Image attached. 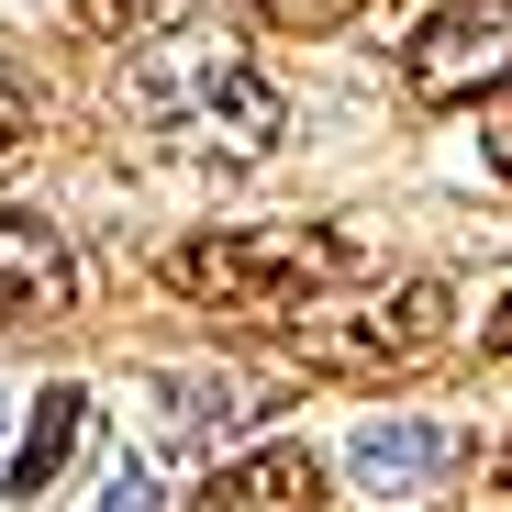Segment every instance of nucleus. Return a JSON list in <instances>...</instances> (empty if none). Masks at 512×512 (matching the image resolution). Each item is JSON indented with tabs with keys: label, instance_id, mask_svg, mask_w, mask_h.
<instances>
[{
	"label": "nucleus",
	"instance_id": "13",
	"mask_svg": "<svg viewBox=\"0 0 512 512\" xmlns=\"http://www.w3.org/2000/svg\"><path fill=\"white\" fill-rule=\"evenodd\" d=\"M479 346H490V357H512V301L490 312V334H479Z\"/></svg>",
	"mask_w": 512,
	"mask_h": 512
},
{
	"label": "nucleus",
	"instance_id": "12",
	"mask_svg": "<svg viewBox=\"0 0 512 512\" xmlns=\"http://www.w3.org/2000/svg\"><path fill=\"white\" fill-rule=\"evenodd\" d=\"M23 145H34V101L12 90V78H0V156H23Z\"/></svg>",
	"mask_w": 512,
	"mask_h": 512
},
{
	"label": "nucleus",
	"instance_id": "8",
	"mask_svg": "<svg viewBox=\"0 0 512 512\" xmlns=\"http://www.w3.org/2000/svg\"><path fill=\"white\" fill-rule=\"evenodd\" d=\"M78 423H90V390H34V423H23V457H12V501H45L78 457Z\"/></svg>",
	"mask_w": 512,
	"mask_h": 512
},
{
	"label": "nucleus",
	"instance_id": "10",
	"mask_svg": "<svg viewBox=\"0 0 512 512\" xmlns=\"http://www.w3.org/2000/svg\"><path fill=\"white\" fill-rule=\"evenodd\" d=\"M245 12L268 23V34H334V23H357L368 0H245Z\"/></svg>",
	"mask_w": 512,
	"mask_h": 512
},
{
	"label": "nucleus",
	"instance_id": "11",
	"mask_svg": "<svg viewBox=\"0 0 512 512\" xmlns=\"http://www.w3.org/2000/svg\"><path fill=\"white\" fill-rule=\"evenodd\" d=\"M90 512H156V468H145V457H123V468L101 479V501H90Z\"/></svg>",
	"mask_w": 512,
	"mask_h": 512
},
{
	"label": "nucleus",
	"instance_id": "2",
	"mask_svg": "<svg viewBox=\"0 0 512 512\" xmlns=\"http://www.w3.org/2000/svg\"><path fill=\"white\" fill-rule=\"evenodd\" d=\"M357 268H368L357 234H323V223H223V234L167 245V290L201 312H290Z\"/></svg>",
	"mask_w": 512,
	"mask_h": 512
},
{
	"label": "nucleus",
	"instance_id": "4",
	"mask_svg": "<svg viewBox=\"0 0 512 512\" xmlns=\"http://www.w3.org/2000/svg\"><path fill=\"white\" fill-rule=\"evenodd\" d=\"M501 78H512V12H501V0H457V12H435L401 45V90L423 112H457V101L501 90Z\"/></svg>",
	"mask_w": 512,
	"mask_h": 512
},
{
	"label": "nucleus",
	"instance_id": "3",
	"mask_svg": "<svg viewBox=\"0 0 512 512\" xmlns=\"http://www.w3.org/2000/svg\"><path fill=\"white\" fill-rule=\"evenodd\" d=\"M446 334V279H401L390 301H368V312H301V323H279V357L301 368V379H390V368H412L423 346Z\"/></svg>",
	"mask_w": 512,
	"mask_h": 512
},
{
	"label": "nucleus",
	"instance_id": "5",
	"mask_svg": "<svg viewBox=\"0 0 512 512\" xmlns=\"http://www.w3.org/2000/svg\"><path fill=\"white\" fill-rule=\"evenodd\" d=\"M78 312V256L45 212H0V334H45Z\"/></svg>",
	"mask_w": 512,
	"mask_h": 512
},
{
	"label": "nucleus",
	"instance_id": "15",
	"mask_svg": "<svg viewBox=\"0 0 512 512\" xmlns=\"http://www.w3.org/2000/svg\"><path fill=\"white\" fill-rule=\"evenodd\" d=\"M490 479H501V490H512V446H501V457H490Z\"/></svg>",
	"mask_w": 512,
	"mask_h": 512
},
{
	"label": "nucleus",
	"instance_id": "9",
	"mask_svg": "<svg viewBox=\"0 0 512 512\" xmlns=\"http://www.w3.org/2000/svg\"><path fill=\"white\" fill-rule=\"evenodd\" d=\"M90 34H123V45H156L167 23H190V0H78Z\"/></svg>",
	"mask_w": 512,
	"mask_h": 512
},
{
	"label": "nucleus",
	"instance_id": "6",
	"mask_svg": "<svg viewBox=\"0 0 512 512\" xmlns=\"http://www.w3.org/2000/svg\"><path fill=\"white\" fill-rule=\"evenodd\" d=\"M457 457H468L457 423H368V435L346 446V479L379 490V501H412V490H435Z\"/></svg>",
	"mask_w": 512,
	"mask_h": 512
},
{
	"label": "nucleus",
	"instance_id": "7",
	"mask_svg": "<svg viewBox=\"0 0 512 512\" xmlns=\"http://www.w3.org/2000/svg\"><path fill=\"white\" fill-rule=\"evenodd\" d=\"M190 512H323V457L312 446H256L190 490Z\"/></svg>",
	"mask_w": 512,
	"mask_h": 512
},
{
	"label": "nucleus",
	"instance_id": "14",
	"mask_svg": "<svg viewBox=\"0 0 512 512\" xmlns=\"http://www.w3.org/2000/svg\"><path fill=\"white\" fill-rule=\"evenodd\" d=\"M490 167H501V179H512V123H501V134H490Z\"/></svg>",
	"mask_w": 512,
	"mask_h": 512
},
{
	"label": "nucleus",
	"instance_id": "1",
	"mask_svg": "<svg viewBox=\"0 0 512 512\" xmlns=\"http://www.w3.org/2000/svg\"><path fill=\"white\" fill-rule=\"evenodd\" d=\"M134 112L156 134H179L223 167H256L279 134H290V101H279V78L256 67L245 45H201V34H156L134 56Z\"/></svg>",
	"mask_w": 512,
	"mask_h": 512
}]
</instances>
